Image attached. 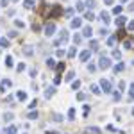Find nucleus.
<instances>
[{
    "mask_svg": "<svg viewBox=\"0 0 134 134\" xmlns=\"http://www.w3.org/2000/svg\"><path fill=\"white\" fill-rule=\"evenodd\" d=\"M11 86H13V82H11L9 79H4V81H2V84H0V91L4 93V91H6L7 88H11Z\"/></svg>",
    "mask_w": 134,
    "mask_h": 134,
    "instance_id": "39448f33",
    "label": "nucleus"
},
{
    "mask_svg": "<svg viewBox=\"0 0 134 134\" xmlns=\"http://www.w3.org/2000/svg\"><path fill=\"white\" fill-rule=\"evenodd\" d=\"M123 68H125V64H123V63H118L116 66H114V72H116V73H118V72H122Z\"/></svg>",
    "mask_w": 134,
    "mask_h": 134,
    "instance_id": "b1692460",
    "label": "nucleus"
},
{
    "mask_svg": "<svg viewBox=\"0 0 134 134\" xmlns=\"http://www.w3.org/2000/svg\"><path fill=\"white\" fill-rule=\"evenodd\" d=\"M55 95V86H50V88H47V91H45V98H52Z\"/></svg>",
    "mask_w": 134,
    "mask_h": 134,
    "instance_id": "423d86ee",
    "label": "nucleus"
},
{
    "mask_svg": "<svg viewBox=\"0 0 134 134\" xmlns=\"http://www.w3.org/2000/svg\"><path fill=\"white\" fill-rule=\"evenodd\" d=\"M16 98H18V100H27V93H25L23 89L16 91Z\"/></svg>",
    "mask_w": 134,
    "mask_h": 134,
    "instance_id": "1a4fd4ad",
    "label": "nucleus"
},
{
    "mask_svg": "<svg viewBox=\"0 0 134 134\" xmlns=\"http://www.w3.org/2000/svg\"><path fill=\"white\" fill-rule=\"evenodd\" d=\"M130 100H134V84H130Z\"/></svg>",
    "mask_w": 134,
    "mask_h": 134,
    "instance_id": "c03bdc74",
    "label": "nucleus"
},
{
    "mask_svg": "<svg viewBox=\"0 0 134 134\" xmlns=\"http://www.w3.org/2000/svg\"><path fill=\"white\" fill-rule=\"evenodd\" d=\"M113 57H114V59H120V57H122V54H120L118 50H114V52H113Z\"/></svg>",
    "mask_w": 134,
    "mask_h": 134,
    "instance_id": "ea45409f",
    "label": "nucleus"
},
{
    "mask_svg": "<svg viewBox=\"0 0 134 134\" xmlns=\"http://www.w3.org/2000/svg\"><path fill=\"white\" fill-rule=\"evenodd\" d=\"M0 47H2V48H6V47H9V41L6 40V38H0Z\"/></svg>",
    "mask_w": 134,
    "mask_h": 134,
    "instance_id": "4be33fe9",
    "label": "nucleus"
},
{
    "mask_svg": "<svg viewBox=\"0 0 134 134\" xmlns=\"http://www.w3.org/2000/svg\"><path fill=\"white\" fill-rule=\"evenodd\" d=\"M132 116H134V109H132Z\"/></svg>",
    "mask_w": 134,
    "mask_h": 134,
    "instance_id": "6e6d98bb",
    "label": "nucleus"
},
{
    "mask_svg": "<svg viewBox=\"0 0 134 134\" xmlns=\"http://www.w3.org/2000/svg\"><path fill=\"white\" fill-rule=\"evenodd\" d=\"M81 23H82V20H81V18H73V20H72V29H79L81 27Z\"/></svg>",
    "mask_w": 134,
    "mask_h": 134,
    "instance_id": "0eeeda50",
    "label": "nucleus"
},
{
    "mask_svg": "<svg viewBox=\"0 0 134 134\" xmlns=\"http://www.w3.org/2000/svg\"><path fill=\"white\" fill-rule=\"evenodd\" d=\"M125 23H127V18H125V16H120V18H116V25L123 27Z\"/></svg>",
    "mask_w": 134,
    "mask_h": 134,
    "instance_id": "f8f14e48",
    "label": "nucleus"
},
{
    "mask_svg": "<svg viewBox=\"0 0 134 134\" xmlns=\"http://www.w3.org/2000/svg\"><path fill=\"white\" fill-rule=\"evenodd\" d=\"M23 70H25V64L23 63H20V64L16 66V72H23Z\"/></svg>",
    "mask_w": 134,
    "mask_h": 134,
    "instance_id": "4c0bfd02",
    "label": "nucleus"
},
{
    "mask_svg": "<svg viewBox=\"0 0 134 134\" xmlns=\"http://www.w3.org/2000/svg\"><path fill=\"white\" fill-rule=\"evenodd\" d=\"M54 32H55V25H54V23H48V25L45 27V34H47V38L54 36Z\"/></svg>",
    "mask_w": 134,
    "mask_h": 134,
    "instance_id": "20e7f679",
    "label": "nucleus"
},
{
    "mask_svg": "<svg viewBox=\"0 0 134 134\" xmlns=\"http://www.w3.org/2000/svg\"><path fill=\"white\" fill-rule=\"evenodd\" d=\"M64 55V50H57V57H63Z\"/></svg>",
    "mask_w": 134,
    "mask_h": 134,
    "instance_id": "8fccbe9b",
    "label": "nucleus"
},
{
    "mask_svg": "<svg viewBox=\"0 0 134 134\" xmlns=\"http://www.w3.org/2000/svg\"><path fill=\"white\" fill-rule=\"evenodd\" d=\"M55 70H57V72H63V70H64V64H63V63H61V64H55Z\"/></svg>",
    "mask_w": 134,
    "mask_h": 134,
    "instance_id": "79ce46f5",
    "label": "nucleus"
},
{
    "mask_svg": "<svg viewBox=\"0 0 134 134\" xmlns=\"http://www.w3.org/2000/svg\"><path fill=\"white\" fill-rule=\"evenodd\" d=\"M82 36H84V38H89V36H91V27H84V29H82Z\"/></svg>",
    "mask_w": 134,
    "mask_h": 134,
    "instance_id": "2eb2a0df",
    "label": "nucleus"
},
{
    "mask_svg": "<svg viewBox=\"0 0 134 134\" xmlns=\"http://www.w3.org/2000/svg\"><path fill=\"white\" fill-rule=\"evenodd\" d=\"M13 118H14L13 113H6V114H4V120H6V122H13Z\"/></svg>",
    "mask_w": 134,
    "mask_h": 134,
    "instance_id": "412c9836",
    "label": "nucleus"
},
{
    "mask_svg": "<svg viewBox=\"0 0 134 134\" xmlns=\"http://www.w3.org/2000/svg\"><path fill=\"white\" fill-rule=\"evenodd\" d=\"M50 13H52V16H54V18H59V16L63 14V11H61V7H59V6H52Z\"/></svg>",
    "mask_w": 134,
    "mask_h": 134,
    "instance_id": "7ed1b4c3",
    "label": "nucleus"
},
{
    "mask_svg": "<svg viewBox=\"0 0 134 134\" xmlns=\"http://www.w3.org/2000/svg\"><path fill=\"white\" fill-rule=\"evenodd\" d=\"M14 25H16L18 29H22V27H25V23H23L22 20H14Z\"/></svg>",
    "mask_w": 134,
    "mask_h": 134,
    "instance_id": "c756f323",
    "label": "nucleus"
},
{
    "mask_svg": "<svg viewBox=\"0 0 134 134\" xmlns=\"http://www.w3.org/2000/svg\"><path fill=\"white\" fill-rule=\"evenodd\" d=\"M109 66H111V59H109V57H106V55H102L100 61H98V68H100V70H107Z\"/></svg>",
    "mask_w": 134,
    "mask_h": 134,
    "instance_id": "f257e3e1",
    "label": "nucleus"
},
{
    "mask_svg": "<svg viewBox=\"0 0 134 134\" xmlns=\"http://www.w3.org/2000/svg\"><path fill=\"white\" fill-rule=\"evenodd\" d=\"M113 98L114 100H120V91H113Z\"/></svg>",
    "mask_w": 134,
    "mask_h": 134,
    "instance_id": "58836bf2",
    "label": "nucleus"
},
{
    "mask_svg": "<svg viewBox=\"0 0 134 134\" xmlns=\"http://www.w3.org/2000/svg\"><path fill=\"white\" fill-rule=\"evenodd\" d=\"M52 120H55V122H61V120H63V116H61V114H57V113H54V114H52Z\"/></svg>",
    "mask_w": 134,
    "mask_h": 134,
    "instance_id": "393cba45",
    "label": "nucleus"
},
{
    "mask_svg": "<svg viewBox=\"0 0 134 134\" xmlns=\"http://www.w3.org/2000/svg\"><path fill=\"white\" fill-rule=\"evenodd\" d=\"M82 109H84V114H89V109H91V107H89V106H84Z\"/></svg>",
    "mask_w": 134,
    "mask_h": 134,
    "instance_id": "49530a36",
    "label": "nucleus"
},
{
    "mask_svg": "<svg viewBox=\"0 0 134 134\" xmlns=\"http://www.w3.org/2000/svg\"><path fill=\"white\" fill-rule=\"evenodd\" d=\"M68 120H75V109L73 107L68 109Z\"/></svg>",
    "mask_w": 134,
    "mask_h": 134,
    "instance_id": "a211bd4d",
    "label": "nucleus"
},
{
    "mask_svg": "<svg viewBox=\"0 0 134 134\" xmlns=\"http://www.w3.org/2000/svg\"><path fill=\"white\" fill-rule=\"evenodd\" d=\"M127 29L129 30H134V22H127Z\"/></svg>",
    "mask_w": 134,
    "mask_h": 134,
    "instance_id": "37998d69",
    "label": "nucleus"
},
{
    "mask_svg": "<svg viewBox=\"0 0 134 134\" xmlns=\"http://www.w3.org/2000/svg\"><path fill=\"white\" fill-rule=\"evenodd\" d=\"M0 4H2V6H4V7H6V6H7V4H9V0H2V2H0Z\"/></svg>",
    "mask_w": 134,
    "mask_h": 134,
    "instance_id": "603ef678",
    "label": "nucleus"
},
{
    "mask_svg": "<svg viewBox=\"0 0 134 134\" xmlns=\"http://www.w3.org/2000/svg\"><path fill=\"white\" fill-rule=\"evenodd\" d=\"M73 41H75V43H81V36H79V34L73 36Z\"/></svg>",
    "mask_w": 134,
    "mask_h": 134,
    "instance_id": "a18cd8bd",
    "label": "nucleus"
},
{
    "mask_svg": "<svg viewBox=\"0 0 134 134\" xmlns=\"http://www.w3.org/2000/svg\"><path fill=\"white\" fill-rule=\"evenodd\" d=\"M95 4H97L95 0H88V2H86V6H88V7H95Z\"/></svg>",
    "mask_w": 134,
    "mask_h": 134,
    "instance_id": "a19ab883",
    "label": "nucleus"
},
{
    "mask_svg": "<svg viewBox=\"0 0 134 134\" xmlns=\"http://www.w3.org/2000/svg\"><path fill=\"white\" fill-rule=\"evenodd\" d=\"M75 54H77V50H75V47H72L68 50V57H75Z\"/></svg>",
    "mask_w": 134,
    "mask_h": 134,
    "instance_id": "a878e982",
    "label": "nucleus"
},
{
    "mask_svg": "<svg viewBox=\"0 0 134 134\" xmlns=\"http://www.w3.org/2000/svg\"><path fill=\"white\" fill-rule=\"evenodd\" d=\"M113 13H114V14H120V13H122V6H114V7H113Z\"/></svg>",
    "mask_w": 134,
    "mask_h": 134,
    "instance_id": "c85d7f7f",
    "label": "nucleus"
},
{
    "mask_svg": "<svg viewBox=\"0 0 134 134\" xmlns=\"http://www.w3.org/2000/svg\"><path fill=\"white\" fill-rule=\"evenodd\" d=\"M73 77H75V72H73V70H70V72L66 73V79H64V81H72Z\"/></svg>",
    "mask_w": 134,
    "mask_h": 134,
    "instance_id": "5701e85b",
    "label": "nucleus"
},
{
    "mask_svg": "<svg viewBox=\"0 0 134 134\" xmlns=\"http://www.w3.org/2000/svg\"><path fill=\"white\" fill-rule=\"evenodd\" d=\"M32 50H34V48H32V47H30V45H25V47H23V54H25V55H27V57H30V55H32V54H34V52H32Z\"/></svg>",
    "mask_w": 134,
    "mask_h": 134,
    "instance_id": "9b49d317",
    "label": "nucleus"
},
{
    "mask_svg": "<svg viewBox=\"0 0 134 134\" xmlns=\"http://www.w3.org/2000/svg\"><path fill=\"white\" fill-rule=\"evenodd\" d=\"M123 47H125V48H134V41L125 40V41H123Z\"/></svg>",
    "mask_w": 134,
    "mask_h": 134,
    "instance_id": "6ab92c4d",
    "label": "nucleus"
},
{
    "mask_svg": "<svg viewBox=\"0 0 134 134\" xmlns=\"http://www.w3.org/2000/svg\"><path fill=\"white\" fill-rule=\"evenodd\" d=\"M118 38H120V40H123V38H125V32H122V30H120V32H118Z\"/></svg>",
    "mask_w": 134,
    "mask_h": 134,
    "instance_id": "3c124183",
    "label": "nucleus"
},
{
    "mask_svg": "<svg viewBox=\"0 0 134 134\" xmlns=\"http://www.w3.org/2000/svg\"><path fill=\"white\" fill-rule=\"evenodd\" d=\"M23 7L25 9H32L34 7V0H23Z\"/></svg>",
    "mask_w": 134,
    "mask_h": 134,
    "instance_id": "ddd939ff",
    "label": "nucleus"
},
{
    "mask_svg": "<svg viewBox=\"0 0 134 134\" xmlns=\"http://www.w3.org/2000/svg\"><path fill=\"white\" fill-rule=\"evenodd\" d=\"M120 2H122V4H125V2H129V0H120Z\"/></svg>",
    "mask_w": 134,
    "mask_h": 134,
    "instance_id": "5fc2aeb1",
    "label": "nucleus"
},
{
    "mask_svg": "<svg viewBox=\"0 0 134 134\" xmlns=\"http://www.w3.org/2000/svg\"><path fill=\"white\" fill-rule=\"evenodd\" d=\"M86 132L88 134H102L98 127H86Z\"/></svg>",
    "mask_w": 134,
    "mask_h": 134,
    "instance_id": "9d476101",
    "label": "nucleus"
},
{
    "mask_svg": "<svg viewBox=\"0 0 134 134\" xmlns=\"http://www.w3.org/2000/svg\"><path fill=\"white\" fill-rule=\"evenodd\" d=\"M95 70H97V68H95V64H89V66H88V72H95Z\"/></svg>",
    "mask_w": 134,
    "mask_h": 134,
    "instance_id": "09e8293b",
    "label": "nucleus"
},
{
    "mask_svg": "<svg viewBox=\"0 0 134 134\" xmlns=\"http://www.w3.org/2000/svg\"><path fill=\"white\" fill-rule=\"evenodd\" d=\"M100 89L106 91V93H109V91L113 89V86H111V82H109L107 79H100Z\"/></svg>",
    "mask_w": 134,
    "mask_h": 134,
    "instance_id": "f03ea898",
    "label": "nucleus"
},
{
    "mask_svg": "<svg viewBox=\"0 0 134 134\" xmlns=\"http://www.w3.org/2000/svg\"><path fill=\"white\" fill-rule=\"evenodd\" d=\"M47 64H48V68H55V61L52 59V57H50V59H47Z\"/></svg>",
    "mask_w": 134,
    "mask_h": 134,
    "instance_id": "bb28decb",
    "label": "nucleus"
},
{
    "mask_svg": "<svg viewBox=\"0 0 134 134\" xmlns=\"http://www.w3.org/2000/svg\"><path fill=\"white\" fill-rule=\"evenodd\" d=\"M104 2H106V4H107V6H111V4H113V2H114V0H104Z\"/></svg>",
    "mask_w": 134,
    "mask_h": 134,
    "instance_id": "864d4df0",
    "label": "nucleus"
},
{
    "mask_svg": "<svg viewBox=\"0 0 134 134\" xmlns=\"http://www.w3.org/2000/svg\"><path fill=\"white\" fill-rule=\"evenodd\" d=\"M27 118H29V120H36V118H38V111H30V113L27 114Z\"/></svg>",
    "mask_w": 134,
    "mask_h": 134,
    "instance_id": "aec40b11",
    "label": "nucleus"
},
{
    "mask_svg": "<svg viewBox=\"0 0 134 134\" xmlns=\"http://www.w3.org/2000/svg\"><path fill=\"white\" fill-rule=\"evenodd\" d=\"M91 91H93L95 95H100L102 89H100V86H97V84H91Z\"/></svg>",
    "mask_w": 134,
    "mask_h": 134,
    "instance_id": "dca6fc26",
    "label": "nucleus"
},
{
    "mask_svg": "<svg viewBox=\"0 0 134 134\" xmlns=\"http://www.w3.org/2000/svg\"><path fill=\"white\" fill-rule=\"evenodd\" d=\"M64 14H66L68 18H72V16H73V9H72V7H68V9L64 11Z\"/></svg>",
    "mask_w": 134,
    "mask_h": 134,
    "instance_id": "2f4dec72",
    "label": "nucleus"
},
{
    "mask_svg": "<svg viewBox=\"0 0 134 134\" xmlns=\"http://www.w3.org/2000/svg\"><path fill=\"white\" fill-rule=\"evenodd\" d=\"M6 134H16V127H14V125H11V127L6 130Z\"/></svg>",
    "mask_w": 134,
    "mask_h": 134,
    "instance_id": "cd10ccee",
    "label": "nucleus"
},
{
    "mask_svg": "<svg viewBox=\"0 0 134 134\" xmlns=\"http://www.w3.org/2000/svg\"><path fill=\"white\" fill-rule=\"evenodd\" d=\"M77 100H81V102H82V100H86V95H84L82 91H81V93H77Z\"/></svg>",
    "mask_w": 134,
    "mask_h": 134,
    "instance_id": "72a5a7b5",
    "label": "nucleus"
},
{
    "mask_svg": "<svg viewBox=\"0 0 134 134\" xmlns=\"http://www.w3.org/2000/svg\"><path fill=\"white\" fill-rule=\"evenodd\" d=\"M84 7H86V4H84V2H79L75 9H77V11H84Z\"/></svg>",
    "mask_w": 134,
    "mask_h": 134,
    "instance_id": "7c9ffc66",
    "label": "nucleus"
},
{
    "mask_svg": "<svg viewBox=\"0 0 134 134\" xmlns=\"http://www.w3.org/2000/svg\"><path fill=\"white\" fill-rule=\"evenodd\" d=\"M86 18H88L89 22H93V20H95V14H93V13H86Z\"/></svg>",
    "mask_w": 134,
    "mask_h": 134,
    "instance_id": "e433bc0d",
    "label": "nucleus"
},
{
    "mask_svg": "<svg viewBox=\"0 0 134 134\" xmlns=\"http://www.w3.org/2000/svg\"><path fill=\"white\" fill-rule=\"evenodd\" d=\"M6 64H7V68H13L14 61H13V57H11V55H7V57H6Z\"/></svg>",
    "mask_w": 134,
    "mask_h": 134,
    "instance_id": "f3484780",
    "label": "nucleus"
},
{
    "mask_svg": "<svg viewBox=\"0 0 134 134\" xmlns=\"http://www.w3.org/2000/svg\"><path fill=\"white\" fill-rule=\"evenodd\" d=\"M72 88H73V89H79V88H81V81H75V82L72 84Z\"/></svg>",
    "mask_w": 134,
    "mask_h": 134,
    "instance_id": "c9c22d12",
    "label": "nucleus"
},
{
    "mask_svg": "<svg viewBox=\"0 0 134 134\" xmlns=\"http://www.w3.org/2000/svg\"><path fill=\"white\" fill-rule=\"evenodd\" d=\"M100 18H102V20H104V23H109V20H111V18H109V13H107V11H102V14H100Z\"/></svg>",
    "mask_w": 134,
    "mask_h": 134,
    "instance_id": "4468645a",
    "label": "nucleus"
},
{
    "mask_svg": "<svg viewBox=\"0 0 134 134\" xmlns=\"http://www.w3.org/2000/svg\"><path fill=\"white\" fill-rule=\"evenodd\" d=\"M114 43H116V40H114V36L107 40V45H109V47H114Z\"/></svg>",
    "mask_w": 134,
    "mask_h": 134,
    "instance_id": "473e14b6",
    "label": "nucleus"
},
{
    "mask_svg": "<svg viewBox=\"0 0 134 134\" xmlns=\"http://www.w3.org/2000/svg\"><path fill=\"white\" fill-rule=\"evenodd\" d=\"M91 48L97 50V48H98V43H97V41H91Z\"/></svg>",
    "mask_w": 134,
    "mask_h": 134,
    "instance_id": "de8ad7c7",
    "label": "nucleus"
},
{
    "mask_svg": "<svg viewBox=\"0 0 134 134\" xmlns=\"http://www.w3.org/2000/svg\"><path fill=\"white\" fill-rule=\"evenodd\" d=\"M57 84H61V75H55V79H54V86Z\"/></svg>",
    "mask_w": 134,
    "mask_h": 134,
    "instance_id": "f704fd0d",
    "label": "nucleus"
},
{
    "mask_svg": "<svg viewBox=\"0 0 134 134\" xmlns=\"http://www.w3.org/2000/svg\"><path fill=\"white\" fill-rule=\"evenodd\" d=\"M89 55H91V52H89V50H84V52H81L79 59H81V61H88V59H89Z\"/></svg>",
    "mask_w": 134,
    "mask_h": 134,
    "instance_id": "6e6552de",
    "label": "nucleus"
}]
</instances>
